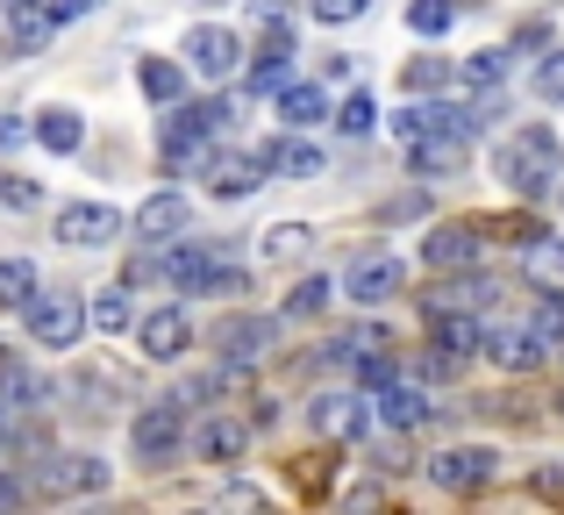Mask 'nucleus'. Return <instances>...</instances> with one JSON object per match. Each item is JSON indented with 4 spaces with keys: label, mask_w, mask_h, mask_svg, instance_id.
Segmentation results:
<instances>
[{
    "label": "nucleus",
    "mask_w": 564,
    "mask_h": 515,
    "mask_svg": "<svg viewBox=\"0 0 564 515\" xmlns=\"http://www.w3.org/2000/svg\"><path fill=\"white\" fill-rule=\"evenodd\" d=\"M494 172H500V180H508L522 201H543V194L557 186V172H564V143H557V129H551V122H529V129H514V137L500 143Z\"/></svg>",
    "instance_id": "obj_1"
},
{
    "label": "nucleus",
    "mask_w": 564,
    "mask_h": 515,
    "mask_svg": "<svg viewBox=\"0 0 564 515\" xmlns=\"http://www.w3.org/2000/svg\"><path fill=\"white\" fill-rule=\"evenodd\" d=\"M229 115H236L229 100H200V108H180V100H172V115H165V165L172 172L207 165V137H215Z\"/></svg>",
    "instance_id": "obj_2"
},
{
    "label": "nucleus",
    "mask_w": 564,
    "mask_h": 515,
    "mask_svg": "<svg viewBox=\"0 0 564 515\" xmlns=\"http://www.w3.org/2000/svg\"><path fill=\"white\" fill-rule=\"evenodd\" d=\"M186 437L193 430H186V401H180V394H172V401H151L137 422H129V451H137L143 465H172Z\"/></svg>",
    "instance_id": "obj_3"
},
{
    "label": "nucleus",
    "mask_w": 564,
    "mask_h": 515,
    "mask_svg": "<svg viewBox=\"0 0 564 515\" xmlns=\"http://www.w3.org/2000/svg\"><path fill=\"white\" fill-rule=\"evenodd\" d=\"M165 279L186 293H236L243 287V272H236V258L221 251V244H180V251L165 258Z\"/></svg>",
    "instance_id": "obj_4"
},
{
    "label": "nucleus",
    "mask_w": 564,
    "mask_h": 515,
    "mask_svg": "<svg viewBox=\"0 0 564 515\" xmlns=\"http://www.w3.org/2000/svg\"><path fill=\"white\" fill-rule=\"evenodd\" d=\"M29 336H36L43 351H72L86 336V301L79 293H36V301H29Z\"/></svg>",
    "instance_id": "obj_5"
},
{
    "label": "nucleus",
    "mask_w": 564,
    "mask_h": 515,
    "mask_svg": "<svg viewBox=\"0 0 564 515\" xmlns=\"http://www.w3.org/2000/svg\"><path fill=\"white\" fill-rule=\"evenodd\" d=\"M494 473H500V459L486 444H457V451H436V459H429V480H436L443 494H479Z\"/></svg>",
    "instance_id": "obj_6"
},
{
    "label": "nucleus",
    "mask_w": 564,
    "mask_h": 515,
    "mask_svg": "<svg viewBox=\"0 0 564 515\" xmlns=\"http://www.w3.org/2000/svg\"><path fill=\"white\" fill-rule=\"evenodd\" d=\"M400 287H408V265H400L393 251H365V258H350V272H344V293H350V301H365V308L393 301Z\"/></svg>",
    "instance_id": "obj_7"
},
{
    "label": "nucleus",
    "mask_w": 564,
    "mask_h": 515,
    "mask_svg": "<svg viewBox=\"0 0 564 515\" xmlns=\"http://www.w3.org/2000/svg\"><path fill=\"white\" fill-rule=\"evenodd\" d=\"M108 487V465L100 459H36V487L43 502H65V494H100Z\"/></svg>",
    "instance_id": "obj_8"
},
{
    "label": "nucleus",
    "mask_w": 564,
    "mask_h": 515,
    "mask_svg": "<svg viewBox=\"0 0 564 515\" xmlns=\"http://www.w3.org/2000/svg\"><path fill=\"white\" fill-rule=\"evenodd\" d=\"M479 251H486V229L479 223H443V229H429V237H422L429 272H471Z\"/></svg>",
    "instance_id": "obj_9"
},
{
    "label": "nucleus",
    "mask_w": 564,
    "mask_h": 515,
    "mask_svg": "<svg viewBox=\"0 0 564 515\" xmlns=\"http://www.w3.org/2000/svg\"><path fill=\"white\" fill-rule=\"evenodd\" d=\"M236 57H243L236 29H221V22H200V29H186V65L200 72V79H229V72H236Z\"/></svg>",
    "instance_id": "obj_10"
},
{
    "label": "nucleus",
    "mask_w": 564,
    "mask_h": 515,
    "mask_svg": "<svg viewBox=\"0 0 564 515\" xmlns=\"http://www.w3.org/2000/svg\"><path fill=\"white\" fill-rule=\"evenodd\" d=\"M51 29H57L51 0H8V29H0V43H8V57H29V51L51 43Z\"/></svg>",
    "instance_id": "obj_11"
},
{
    "label": "nucleus",
    "mask_w": 564,
    "mask_h": 515,
    "mask_svg": "<svg viewBox=\"0 0 564 515\" xmlns=\"http://www.w3.org/2000/svg\"><path fill=\"white\" fill-rule=\"evenodd\" d=\"M57 237L65 244H108V237H122V215L108 201H65L57 208Z\"/></svg>",
    "instance_id": "obj_12"
},
{
    "label": "nucleus",
    "mask_w": 564,
    "mask_h": 515,
    "mask_svg": "<svg viewBox=\"0 0 564 515\" xmlns=\"http://www.w3.org/2000/svg\"><path fill=\"white\" fill-rule=\"evenodd\" d=\"M186 223H193L186 194H180V186H165V194H151V201H143V208H137V223H129V229H137L143 244H172V237H180Z\"/></svg>",
    "instance_id": "obj_13"
},
{
    "label": "nucleus",
    "mask_w": 564,
    "mask_h": 515,
    "mask_svg": "<svg viewBox=\"0 0 564 515\" xmlns=\"http://www.w3.org/2000/svg\"><path fill=\"white\" fill-rule=\"evenodd\" d=\"M479 351L500 365V373H536V365L551 358V344H543L536 330H486V344H479Z\"/></svg>",
    "instance_id": "obj_14"
},
{
    "label": "nucleus",
    "mask_w": 564,
    "mask_h": 515,
    "mask_svg": "<svg viewBox=\"0 0 564 515\" xmlns=\"http://www.w3.org/2000/svg\"><path fill=\"white\" fill-rule=\"evenodd\" d=\"M186 444H193V459H207V465H236V459L250 451V422L215 416V422H200V430H193Z\"/></svg>",
    "instance_id": "obj_15"
},
{
    "label": "nucleus",
    "mask_w": 564,
    "mask_h": 515,
    "mask_svg": "<svg viewBox=\"0 0 564 515\" xmlns=\"http://www.w3.org/2000/svg\"><path fill=\"white\" fill-rule=\"evenodd\" d=\"M307 422H315V437L358 444V437H365V401H358V394H322V401L307 408Z\"/></svg>",
    "instance_id": "obj_16"
},
{
    "label": "nucleus",
    "mask_w": 564,
    "mask_h": 515,
    "mask_svg": "<svg viewBox=\"0 0 564 515\" xmlns=\"http://www.w3.org/2000/svg\"><path fill=\"white\" fill-rule=\"evenodd\" d=\"M137 344H143V358L165 365V358H180V351L193 344V322L180 315V308H158V315H143V322H137Z\"/></svg>",
    "instance_id": "obj_17"
},
{
    "label": "nucleus",
    "mask_w": 564,
    "mask_h": 515,
    "mask_svg": "<svg viewBox=\"0 0 564 515\" xmlns=\"http://www.w3.org/2000/svg\"><path fill=\"white\" fill-rule=\"evenodd\" d=\"M215 344H221V358H229V365H258L264 344H272V322H264V315H236V322H221V330H215Z\"/></svg>",
    "instance_id": "obj_18"
},
{
    "label": "nucleus",
    "mask_w": 564,
    "mask_h": 515,
    "mask_svg": "<svg viewBox=\"0 0 564 515\" xmlns=\"http://www.w3.org/2000/svg\"><path fill=\"white\" fill-rule=\"evenodd\" d=\"M522 272L543 293H564V237H522Z\"/></svg>",
    "instance_id": "obj_19"
},
{
    "label": "nucleus",
    "mask_w": 564,
    "mask_h": 515,
    "mask_svg": "<svg viewBox=\"0 0 564 515\" xmlns=\"http://www.w3.org/2000/svg\"><path fill=\"white\" fill-rule=\"evenodd\" d=\"M0 401L8 408H51L57 394H51V379H36L22 358H0Z\"/></svg>",
    "instance_id": "obj_20"
},
{
    "label": "nucleus",
    "mask_w": 564,
    "mask_h": 515,
    "mask_svg": "<svg viewBox=\"0 0 564 515\" xmlns=\"http://www.w3.org/2000/svg\"><path fill=\"white\" fill-rule=\"evenodd\" d=\"M379 422H386V430H422V422H429L422 387H400V379H386V387H379Z\"/></svg>",
    "instance_id": "obj_21"
},
{
    "label": "nucleus",
    "mask_w": 564,
    "mask_h": 515,
    "mask_svg": "<svg viewBox=\"0 0 564 515\" xmlns=\"http://www.w3.org/2000/svg\"><path fill=\"white\" fill-rule=\"evenodd\" d=\"M36 143H43L51 158H72V151L86 143V122H79L72 108H43V122H36Z\"/></svg>",
    "instance_id": "obj_22"
},
{
    "label": "nucleus",
    "mask_w": 564,
    "mask_h": 515,
    "mask_svg": "<svg viewBox=\"0 0 564 515\" xmlns=\"http://www.w3.org/2000/svg\"><path fill=\"white\" fill-rule=\"evenodd\" d=\"M279 115H286V129H315L322 115H329V100H322V86H307V79L293 86L286 79V86H279Z\"/></svg>",
    "instance_id": "obj_23"
},
{
    "label": "nucleus",
    "mask_w": 564,
    "mask_h": 515,
    "mask_svg": "<svg viewBox=\"0 0 564 515\" xmlns=\"http://www.w3.org/2000/svg\"><path fill=\"white\" fill-rule=\"evenodd\" d=\"M258 180H264V172L250 165V158H221V165L207 172V194H215V201H243V194H258Z\"/></svg>",
    "instance_id": "obj_24"
},
{
    "label": "nucleus",
    "mask_w": 564,
    "mask_h": 515,
    "mask_svg": "<svg viewBox=\"0 0 564 515\" xmlns=\"http://www.w3.org/2000/svg\"><path fill=\"white\" fill-rule=\"evenodd\" d=\"M264 165L286 172V180H315V172H322V151H315V143H301V137H286V143H272V151H264Z\"/></svg>",
    "instance_id": "obj_25"
},
{
    "label": "nucleus",
    "mask_w": 564,
    "mask_h": 515,
    "mask_svg": "<svg viewBox=\"0 0 564 515\" xmlns=\"http://www.w3.org/2000/svg\"><path fill=\"white\" fill-rule=\"evenodd\" d=\"M137 79H143V94H151L158 108H172V100L186 94V72L172 65V57H143V72H137Z\"/></svg>",
    "instance_id": "obj_26"
},
{
    "label": "nucleus",
    "mask_w": 564,
    "mask_h": 515,
    "mask_svg": "<svg viewBox=\"0 0 564 515\" xmlns=\"http://www.w3.org/2000/svg\"><path fill=\"white\" fill-rule=\"evenodd\" d=\"M307 244H315V229H307V223H272V229H264V258H272V265L307 258Z\"/></svg>",
    "instance_id": "obj_27"
},
{
    "label": "nucleus",
    "mask_w": 564,
    "mask_h": 515,
    "mask_svg": "<svg viewBox=\"0 0 564 515\" xmlns=\"http://www.w3.org/2000/svg\"><path fill=\"white\" fill-rule=\"evenodd\" d=\"M29 301H36V265L0 258V308H29Z\"/></svg>",
    "instance_id": "obj_28"
},
{
    "label": "nucleus",
    "mask_w": 564,
    "mask_h": 515,
    "mask_svg": "<svg viewBox=\"0 0 564 515\" xmlns=\"http://www.w3.org/2000/svg\"><path fill=\"white\" fill-rule=\"evenodd\" d=\"M86 322H94V330H100V336H122V330H129V322H137V308H129V293H122V287H115V293H100V301H94V308H86Z\"/></svg>",
    "instance_id": "obj_29"
},
{
    "label": "nucleus",
    "mask_w": 564,
    "mask_h": 515,
    "mask_svg": "<svg viewBox=\"0 0 564 515\" xmlns=\"http://www.w3.org/2000/svg\"><path fill=\"white\" fill-rule=\"evenodd\" d=\"M400 86H408V94H443V86H451V65H443V57H414V65L400 72Z\"/></svg>",
    "instance_id": "obj_30"
},
{
    "label": "nucleus",
    "mask_w": 564,
    "mask_h": 515,
    "mask_svg": "<svg viewBox=\"0 0 564 515\" xmlns=\"http://www.w3.org/2000/svg\"><path fill=\"white\" fill-rule=\"evenodd\" d=\"M451 22H457L451 0H414V8H408V29H414V36H443Z\"/></svg>",
    "instance_id": "obj_31"
},
{
    "label": "nucleus",
    "mask_w": 564,
    "mask_h": 515,
    "mask_svg": "<svg viewBox=\"0 0 564 515\" xmlns=\"http://www.w3.org/2000/svg\"><path fill=\"white\" fill-rule=\"evenodd\" d=\"M529 330H536L551 351H564V293H543V301H536V315H529Z\"/></svg>",
    "instance_id": "obj_32"
},
{
    "label": "nucleus",
    "mask_w": 564,
    "mask_h": 515,
    "mask_svg": "<svg viewBox=\"0 0 564 515\" xmlns=\"http://www.w3.org/2000/svg\"><path fill=\"white\" fill-rule=\"evenodd\" d=\"M329 287L336 279H301V287L286 293V315H322V308H329Z\"/></svg>",
    "instance_id": "obj_33"
},
{
    "label": "nucleus",
    "mask_w": 564,
    "mask_h": 515,
    "mask_svg": "<svg viewBox=\"0 0 564 515\" xmlns=\"http://www.w3.org/2000/svg\"><path fill=\"white\" fill-rule=\"evenodd\" d=\"M336 129H344V137H365V129H372V94H350L344 108H336Z\"/></svg>",
    "instance_id": "obj_34"
},
{
    "label": "nucleus",
    "mask_w": 564,
    "mask_h": 515,
    "mask_svg": "<svg viewBox=\"0 0 564 515\" xmlns=\"http://www.w3.org/2000/svg\"><path fill=\"white\" fill-rule=\"evenodd\" d=\"M465 79H471V86H500V79H508V51H479V57L465 65Z\"/></svg>",
    "instance_id": "obj_35"
},
{
    "label": "nucleus",
    "mask_w": 564,
    "mask_h": 515,
    "mask_svg": "<svg viewBox=\"0 0 564 515\" xmlns=\"http://www.w3.org/2000/svg\"><path fill=\"white\" fill-rule=\"evenodd\" d=\"M536 94H543V100H564V51H551V57L536 65Z\"/></svg>",
    "instance_id": "obj_36"
},
{
    "label": "nucleus",
    "mask_w": 564,
    "mask_h": 515,
    "mask_svg": "<svg viewBox=\"0 0 564 515\" xmlns=\"http://www.w3.org/2000/svg\"><path fill=\"white\" fill-rule=\"evenodd\" d=\"M29 201H36V186H29V180H8V172H0V208H29Z\"/></svg>",
    "instance_id": "obj_37"
},
{
    "label": "nucleus",
    "mask_w": 564,
    "mask_h": 515,
    "mask_svg": "<svg viewBox=\"0 0 564 515\" xmlns=\"http://www.w3.org/2000/svg\"><path fill=\"white\" fill-rule=\"evenodd\" d=\"M315 14H322V22H358L365 0H315Z\"/></svg>",
    "instance_id": "obj_38"
},
{
    "label": "nucleus",
    "mask_w": 564,
    "mask_h": 515,
    "mask_svg": "<svg viewBox=\"0 0 564 515\" xmlns=\"http://www.w3.org/2000/svg\"><path fill=\"white\" fill-rule=\"evenodd\" d=\"M22 502H29V487L8 473V465H0V508H22Z\"/></svg>",
    "instance_id": "obj_39"
},
{
    "label": "nucleus",
    "mask_w": 564,
    "mask_h": 515,
    "mask_svg": "<svg viewBox=\"0 0 564 515\" xmlns=\"http://www.w3.org/2000/svg\"><path fill=\"white\" fill-rule=\"evenodd\" d=\"M94 8H100V0H51L57 22H79V14H94Z\"/></svg>",
    "instance_id": "obj_40"
},
{
    "label": "nucleus",
    "mask_w": 564,
    "mask_h": 515,
    "mask_svg": "<svg viewBox=\"0 0 564 515\" xmlns=\"http://www.w3.org/2000/svg\"><path fill=\"white\" fill-rule=\"evenodd\" d=\"M22 137H29V129L14 122V115H0V151H14V143H22Z\"/></svg>",
    "instance_id": "obj_41"
},
{
    "label": "nucleus",
    "mask_w": 564,
    "mask_h": 515,
    "mask_svg": "<svg viewBox=\"0 0 564 515\" xmlns=\"http://www.w3.org/2000/svg\"><path fill=\"white\" fill-rule=\"evenodd\" d=\"M8 444H14V408L0 401V451H8Z\"/></svg>",
    "instance_id": "obj_42"
}]
</instances>
